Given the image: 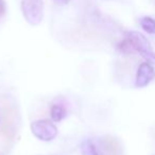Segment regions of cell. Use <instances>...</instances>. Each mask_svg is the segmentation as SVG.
I'll use <instances>...</instances> for the list:
<instances>
[{
    "mask_svg": "<svg viewBox=\"0 0 155 155\" xmlns=\"http://www.w3.org/2000/svg\"><path fill=\"white\" fill-rule=\"evenodd\" d=\"M140 26L147 33H150V34L155 33V20L152 17L144 16L140 18Z\"/></svg>",
    "mask_w": 155,
    "mask_h": 155,
    "instance_id": "cell-8",
    "label": "cell"
},
{
    "mask_svg": "<svg viewBox=\"0 0 155 155\" xmlns=\"http://www.w3.org/2000/svg\"><path fill=\"white\" fill-rule=\"evenodd\" d=\"M31 131L36 138L43 141H51L58 136V127L50 120H36L31 123Z\"/></svg>",
    "mask_w": 155,
    "mask_h": 155,
    "instance_id": "cell-4",
    "label": "cell"
},
{
    "mask_svg": "<svg viewBox=\"0 0 155 155\" xmlns=\"http://www.w3.org/2000/svg\"><path fill=\"white\" fill-rule=\"evenodd\" d=\"M82 154L83 155H99L95 143L91 140L86 139L82 142Z\"/></svg>",
    "mask_w": 155,
    "mask_h": 155,
    "instance_id": "cell-10",
    "label": "cell"
},
{
    "mask_svg": "<svg viewBox=\"0 0 155 155\" xmlns=\"http://www.w3.org/2000/svg\"><path fill=\"white\" fill-rule=\"evenodd\" d=\"M101 144L103 149L110 155H118L121 152V146L116 138L112 136H104L101 139Z\"/></svg>",
    "mask_w": 155,
    "mask_h": 155,
    "instance_id": "cell-6",
    "label": "cell"
},
{
    "mask_svg": "<svg viewBox=\"0 0 155 155\" xmlns=\"http://www.w3.org/2000/svg\"><path fill=\"white\" fill-rule=\"evenodd\" d=\"M1 133L7 139L13 140L17 133V113L10 102H3L1 107Z\"/></svg>",
    "mask_w": 155,
    "mask_h": 155,
    "instance_id": "cell-1",
    "label": "cell"
},
{
    "mask_svg": "<svg viewBox=\"0 0 155 155\" xmlns=\"http://www.w3.org/2000/svg\"><path fill=\"white\" fill-rule=\"evenodd\" d=\"M21 12L27 22L37 26L44 17L43 0H21Z\"/></svg>",
    "mask_w": 155,
    "mask_h": 155,
    "instance_id": "cell-2",
    "label": "cell"
},
{
    "mask_svg": "<svg viewBox=\"0 0 155 155\" xmlns=\"http://www.w3.org/2000/svg\"><path fill=\"white\" fill-rule=\"evenodd\" d=\"M55 1H56V2H58V3H61V5H67L70 0H55Z\"/></svg>",
    "mask_w": 155,
    "mask_h": 155,
    "instance_id": "cell-12",
    "label": "cell"
},
{
    "mask_svg": "<svg viewBox=\"0 0 155 155\" xmlns=\"http://www.w3.org/2000/svg\"><path fill=\"white\" fill-rule=\"evenodd\" d=\"M127 38L131 41L135 48L136 53H139L143 58H146L148 63H154L155 64V52L152 50L149 41L139 32L130 31L127 32Z\"/></svg>",
    "mask_w": 155,
    "mask_h": 155,
    "instance_id": "cell-3",
    "label": "cell"
},
{
    "mask_svg": "<svg viewBox=\"0 0 155 155\" xmlns=\"http://www.w3.org/2000/svg\"><path fill=\"white\" fill-rule=\"evenodd\" d=\"M7 12V5L5 0H0V17H2Z\"/></svg>",
    "mask_w": 155,
    "mask_h": 155,
    "instance_id": "cell-11",
    "label": "cell"
},
{
    "mask_svg": "<svg viewBox=\"0 0 155 155\" xmlns=\"http://www.w3.org/2000/svg\"><path fill=\"white\" fill-rule=\"evenodd\" d=\"M155 78V70L150 63H142L138 67L135 79V86L138 88H143L148 86Z\"/></svg>",
    "mask_w": 155,
    "mask_h": 155,
    "instance_id": "cell-5",
    "label": "cell"
},
{
    "mask_svg": "<svg viewBox=\"0 0 155 155\" xmlns=\"http://www.w3.org/2000/svg\"><path fill=\"white\" fill-rule=\"evenodd\" d=\"M118 50L120 52H122V53L124 54H133V53H136L135 51V48H134L133 44L131 43V41H130L129 38H127L125 37L124 39H123L122 41H120V43L118 44Z\"/></svg>",
    "mask_w": 155,
    "mask_h": 155,
    "instance_id": "cell-9",
    "label": "cell"
},
{
    "mask_svg": "<svg viewBox=\"0 0 155 155\" xmlns=\"http://www.w3.org/2000/svg\"><path fill=\"white\" fill-rule=\"evenodd\" d=\"M50 115H51V119L54 122H60L66 117L67 113L66 110L63 107L62 105H58L54 104L51 106V110H50Z\"/></svg>",
    "mask_w": 155,
    "mask_h": 155,
    "instance_id": "cell-7",
    "label": "cell"
}]
</instances>
